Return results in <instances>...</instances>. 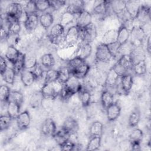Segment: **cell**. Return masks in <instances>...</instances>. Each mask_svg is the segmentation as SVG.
Returning a JSON list of instances; mask_svg holds the SVG:
<instances>
[{"label":"cell","mask_w":151,"mask_h":151,"mask_svg":"<svg viewBox=\"0 0 151 151\" xmlns=\"http://www.w3.org/2000/svg\"><path fill=\"white\" fill-rule=\"evenodd\" d=\"M101 136H90L87 143L86 150H96L101 146Z\"/></svg>","instance_id":"ab89813d"},{"label":"cell","mask_w":151,"mask_h":151,"mask_svg":"<svg viewBox=\"0 0 151 151\" xmlns=\"http://www.w3.org/2000/svg\"><path fill=\"white\" fill-rule=\"evenodd\" d=\"M111 68L113 70L114 73L119 76L122 77L126 74L129 73L124 67H123L117 61L113 65Z\"/></svg>","instance_id":"6f0895ef"},{"label":"cell","mask_w":151,"mask_h":151,"mask_svg":"<svg viewBox=\"0 0 151 151\" xmlns=\"http://www.w3.org/2000/svg\"><path fill=\"white\" fill-rule=\"evenodd\" d=\"M16 74V71L12 67H8L1 76L3 78V80L6 84L12 85L14 83Z\"/></svg>","instance_id":"60d3db41"},{"label":"cell","mask_w":151,"mask_h":151,"mask_svg":"<svg viewBox=\"0 0 151 151\" xmlns=\"http://www.w3.org/2000/svg\"><path fill=\"white\" fill-rule=\"evenodd\" d=\"M106 116L109 121L116 120L120 115L121 107L117 102H113L106 109Z\"/></svg>","instance_id":"5bb4252c"},{"label":"cell","mask_w":151,"mask_h":151,"mask_svg":"<svg viewBox=\"0 0 151 151\" xmlns=\"http://www.w3.org/2000/svg\"><path fill=\"white\" fill-rule=\"evenodd\" d=\"M11 90L6 84H2L0 86V100L1 103H7L9 101Z\"/></svg>","instance_id":"ee69618b"},{"label":"cell","mask_w":151,"mask_h":151,"mask_svg":"<svg viewBox=\"0 0 151 151\" xmlns=\"http://www.w3.org/2000/svg\"><path fill=\"white\" fill-rule=\"evenodd\" d=\"M24 10L27 15L37 13L35 1L31 0L27 2V3L24 5Z\"/></svg>","instance_id":"f907efd6"},{"label":"cell","mask_w":151,"mask_h":151,"mask_svg":"<svg viewBox=\"0 0 151 151\" xmlns=\"http://www.w3.org/2000/svg\"><path fill=\"white\" fill-rule=\"evenodd\" d=\"M133 63L145 60V52L143 46L133 47L130 54Z\"/></svg>","instance_id":"f1b7e54d"},{"label":"cell","mask_w":151,"mask_h":151,"mask_svg":"<svg viewBox=\"0 0 151 151\" xmlns=\"http://www.w3.org/2000/svg\"><path fill=\"white\" fill-rule=\"evenodd\" d=\"M7 68L8 65L6 61V58L1 55L0 57V71L1 76L4 73Z\"/></svg>","instance_id":"6125c7cd"},{"label":"cell","mask_w":151,"mask_h":151,"mask_svg":"<svg viewBox=\"0 0 151 151\" xmlns=\"http://www.w3.org/2000/svg\"><path fill=\"white\" fill-rule=\"evenodd\" d=\"M37 11L45 12L51 8L50 2L48 0H38L35 1Z\"/></svg>","instance_id":"816d5d0a"},{"label":"cell","mask_w":151,"mask_h":151,"mask_svg":"<svg viewBox=\"0 0 151 151\" xmlns=\"http://www.w3.org/2000/svg\"><path fill=\"white\" fill-rule=\"evenodd\" d=\"M79 40L78 28L76 25L69 27L64 36V44L67 46L71 47L74 45Z\"/></svg>","instance_id":"8992f818"},{"label":"cell","mask_w":151,"mask_h":151,"mask_svg":"<svg viewBox=\"0 0 151 151\" xmlns=\"http://www.w3.org/2000/svg\"><path fill=\"white\" fill-rule=\"evenodd\" d=\"M107 46L110 50V53L112 55L113 58L117 57L118 54H119V50L121 45L117 42H116L113 44H109Z\"/></svg>","instance_id":"680465c9"},{"label":"cell","mask_w":151,"mask_h":151,"mask_svg":"<svg viewBox=\"0 0 151 151\" xmlns=\"http://www.w3.org/2000/svg\"><path fill=\"white\" fill-rule=\"evenodd\" d=\"M95 58L99 63H109L112 58V55L110 52L108 46L103 43L99 44L96 49Z\"/></svg>","instance_id":"277c9868"},{"label":"cell","mask_w":151,"mask_h":151,"mask_svg":"<svg viewBox=\"0 0 151 151\" xmlns=\"http://www.w3.org/2000/svg\"><path fill=\"white\" fill-rule=\"evenodd\" d=\"M63 86L71 97L76 94H78L83 87L80 79L72 75L70 78L63 84Z\"/></svg>","instance_id":"5b68a950"},{"label":"cell","mask_w":151,"mask_h":151,"mask_svg":"<svg viewBox=\"0 0 151 151\" xmlns=\"http://www.w3.org/2000/svg\"><path fill=\"white\" fill-rule=\"evenodd\" d=\"M17 127L21 130L27 129L31 123V117L28 111L24 110L21 112L16 118Z\"/></svg>","instance_id":"8fae6325"},{"label":"cell","mask_w":151,"mask_h":151,"mask_svg":"<svg viewBox=\"0 0 151 151\" xmlns=\"http://www.w3.org/2000/svg\"><path fill=\"white\" fill-rule=\"evenodd\" d=\"M141 118L140 109L135 107L129 114L128 119V125L130 127H135L139 124Z\"/></svg>","instance_id":"d4e9b609"},{"label":"cell","mask_w":151,"mask_h":151,"mask_svg":"<svg viewBox=\"0 0 151 151\" xmlns=\"http://www.w3.org/2000/svg\"><path fill=\"white\" fill-rule=\"evenodd\" d=\"M25 54L20 52L19 55L17 58V61L12 65V68L16 71V73H21L24 70V65H25Z\"/></svg>","instance_id":"7bdbcfd3"},{"label":"cell","mask_w":151,"mask_h":151,"mask_svg":"<svg viewBox=\"0 0 151 151\" xmlns=\"http://www.w3.org/2000/svg\"><path fill=\"white\" fill-rule=\"evenodd\" d=\"M9 101H14L21 106L24 101V96L22 93L19 91L12 90L11 92Z\"/></svg>","instance_id":"c3c4849f"},{"label":"cell","mask_w":151,"mask_h":151,"mask_svg":"<svg viewBox=\"0 0 151 151\" xmlns=\"http://www.w3.org/2000/svg\"><path fill=\"white\" fill-rule=\"evenodd\" d=\"M55 58L52 54L47 53L42 55L41 57V64L45 68H51L55 65Z\"/></svg>","instance_id":"f35d334b"},{"label":"cell","mask_w":151,"mask_h":151,"mask_svg":"<svg viewBox=\"0 0 151 151\" xmlns=\"http://www.w3.org/2000/svg\"><path fill=\"white\" fill-rule=\"evenodd\" d=\"M90 70V65L86 63V61L71 71L72 76L76 77L78 79H83L86 77Z\"/></svg>","instance_id":"ac0fdd59"},{"label":"cell","mask_w":151,"mask_h":151,"mask_svg":"<svg viewBox=\"0 0 151 151\" xmlns=\"http://www.w3.org/2000/svg\"><path fill=\"white\" fill-rule=\"evenodd\" d=\"M117 61L128 72L129 71H132L134 63L130 54H124L121 55Z\"/></svg>","instance_id":"1f68e13d"},{"label":"cell","mask_w":151,"mask_h":151,"mask_svg":"<svg viewBox=\"0 0 151 151\" xmlns=\"http://www.w3.org/2000/svg\"><path fill=\"white\" fill-rule=\"evenodd\" d=\"M140 4L136 1H126L125 9L133 20H134L137 17L140 9Z\"/></svg>","instance_id":"d6986e66"},{"label":"cell","mask_w":151,"mask_h":151,"mask_svg":"<svg viewBox=\"0 0 151 151\" xmlns=\"http://www.w3.org/2000/svg\"><path fill=\"white\" fill-rule=\"evenodd\" d=\"M143 137V131L139 129L135 128L132 130V131L129 134V140L130 142H140L142 140Z\"/></svg>","instance_id":"bcb514c9"},{"label":"cell","mask_w":151,"mask_h":151,"mask_svg":"<svg viewBox=\"0 0 151 151\" xmlns=\"http://www.w3.org/2000/svg\"><path fill=\"white\" fill-rule=\"evenodd\" d=\"M133 77L130 73L120 77L119 84L122 91L124 94H128L133 87Z\"/></svg>","instance_id":"7c38bea8"},{"label":"cell","mask_w":151,"mask_h":151,"mask_svg":"<svg viewBox=\"0 0 151 151\" xmlns=\"http://www.w3.org/2000/svg\"><path fill=\"white\" fill-rule=\"evenodd\" d=\"M12 120L13 119L7 114L5 115H1L0 117L1 131L2 132L8 129L9 127Z\"/></svg>","instance_id":"681fc988"},{"label":"cell","mask_w":151,"mask_h":151,"mask_svg":"<svg viewBox=\"0 0 151 151\" xmlns=\"http://www.w3.org/2000/svg\"><path fill=\"white\" fill-rule=\"evenodd\" d=\"M120 78L113 71V70L111 68L106 76V78L105 80V85L107 87L111 88L114 87L115 86L117 85L118 82V80Z\"/></svg>","instance_id":"836d02e7"},{"label":"cell","mask_w":151,"mask_h":151,"mask_svg":"<svg viewBox=\"0 0 151 151\" xmlns=\"http://www.w3.org/2000/svg\"><path fill=\"white\" fill-rule=\"evenodd\" d=\"M61 127L70 135H73L77 133L79 129V125L76 119L69 116L65 119Z\"/></svg>","instance_id":"30bf717a"},{"label":"cell","mask_w":151,"mask_h":151,"mask_svg":"<svg viewBox=\"0 0 151 151\" xmlns=\"http://www.w3.org/2000/svg\"><path fill=\"white\" fill-rule=\"evenodd\" d=\"M44 99V97L41 90L36 91L30 97L29 101V106L32 109H38L42 105Z\"/></svg>","instance_id":"44dd1931"},{"label":"cell","mask_w":151,"mask_h":151,"mask_svg":"<svg viewBox=\"0 0 151 151\" xmlns=\"http://www.w3.org/2000/svg\"><path fill=\"white\" fill-rule=\"evenodd\" d=\"M85 29V40L83 43H89L92 42L97 36V30L96 25L91 22L88 26H87Z\"/></svg>","instance_id":"ffe728a7"},{"label":"cell","mask_w":151,"mask_h":151,"mask_svg":"<svg viewBox=\"0 0 151 151\" xmlns=\"http://www.w3.org/2000/svg\"><path fill=\"white\" fill-rule=\"evenodd\" d=\"M117 42L122 45L128 42L130 37V31L123 24L117 29Z\"/></svg>","instance_id":"4316f807"},{"label":"cell","mask_w":151,"mask_h":151,"mask_svg":"<svg viewBox=\"0 0 151 151\" xmlns=\"http://www.w3.org/2000/svg\"><path fill=\"white\" fill-rule=\"evenodd\" d=\"M84 6V2L83 1H70L67 4L65 11L77 16L85 9Z\"/></svg>","instance_id":"2e32d148"},{"label":"cell","mask_w":151,"mask_h":151,"mask_svg":"<svg viewBox=\"0 0 151 151\" xmlns=\"http://www.w3.org/2000/svg\"><path fill=\"white\" fill-rule=\"evenodd\" d=\"M39 23V16L37 13L27 15L25 21L24 22L25 28L27 31L32 32L36 29Z\"/></svg>","instance_id":"9a60e30c"},{"label":"cell","mask_w":151,"mask_h":151,"mask_svg":"<svg viewBox=\"0 0 151 151\" xmlns=\"http://www.w3.org/2000/svg\"><path fill=\"white\" fill-rule=\"evenodd\" d=\"M146 51L149 54H150L151 51V42H150V35L149 34L148 36L146 37Z\"/></svg>","instance_id":"e7e4bbea"},{"label":"cell","mask_w":151,"mask_h":151,"mask_svg":"<svg viewBox=\"0 0 151 151\" xmlns=\"http://www.w3.org/2000/svg\"><path fill=\"white\" fill-rule=\"evenodd\" d=\"M54 22V17L51 13L46 12L39 16V23L45 29L51 27Z\"/></svg>","instance_id":"83f0119b"},{"label":"cell","mask_w":151,"mask_h":151,"mask_svg":"<svg viewBox=\"0 0 151 151\" xmlns=\"http://www.w3.org/2000/svg\"><path fill=\"white\" fill-rule=\"evenodd\" d=\"M21 106L17 103L9 101L6 104V113L12 119H16L20 112Z\"/></svg>","instance_id":"f546056e"},{"label":"cell","mask_w":151,"mask_h":151,"mask_svg":"<svg viewBox=\"0 0 151 151\" xmlns=\"http://www.w3.org/2000/svg\"><path fill=\"white\" fill-rule=\"evenodd\" d=\"M147 37L142 25H134L130 31V43L133 47L143 46L145 38Z\"/></svg>","instance_id":"3957f363"},{"label":"cell","mask_w":151,"mask_h":151,"mask_svg":"<svg viewBox=\"0 0 151 151\" xmlns=\"http://www.w3.org/2000/svg\"><path fill=\"white\" fill-rule=\"evenodd\" d=\"M41 132L44 136L53 137L57 132V126L54 121L51 118L45 119L41 125Z\"/></svg>","instance_id":"ba28073f"},{"label":"cell","mask_w":151,"mask_h":151,"mask_svg":"<svg viewBox=\"0 0 151 151\" xmlns=\"http://www.w3.org/2000/svg\"><path fill=\"white\" fill-rule=\"evenodd\" d=\"M92 46L89 43H83V44L78 48L76 56L80 58L83 60L86 61L92 53Z\"/></svg>","instance_id":"7402d4cb"},{"label":"cell","mask_w":151,"mask_h":151,"mask_svg":"<svg viewBox=\"0 0 151 151\" xmlns=\"http://www.w3.org/2000/svg\"><path fill=\"white\" fill-rule=\"evenodd\" d=\"M85 108L87 109V114L90 117L94 116L95 114L97 113V106L94 104L90 103L87 107Z\"/></svg>","instance_id":"94428289"},{"label":"cell","mask_w":151,"mask_h":151,"mask_svg":"<svg viewBox=\"0 0 151 151\" xmlns=\"http://www.w3.org/2000/svg\"><path fill=\"white\" fill-rule=\"evenodd\" d=\"M100 99L101 105L103 109H104L105 110L108 106H109L114 102L113 94L108 90H105L103 91L101 94Z\"/></svg>","instance_id":"e575fe53"},{"label":"cell","mask_w":151,"mask_h":151,"mask_svg":"<svg viewBox=\"0 0 151 151\" xmlns=\"http://www.w3.org/2000/svg\"><path fill=\"white\" fill-rule=\"evenodd\" d=\"M65 28L60 23L53 25L50 28L48 38L50 42L55 45L64 43Z\"/></svg>","instance_id":"7a4b0ae2"},{"label":"cell","mask_w":151,"mask_h":151,"mask_svg":"<svg viewBox=\"0 0 151 151\" xmlns=\"http://www.w3.org/2000/svg\"><path fill=\"white\" fill-rule=\"evenodd\" d=\"M117 29H110L107 30L103 35L102 42L107 45L117 42Z\"/></svg>","instance_id":"484cf974"},{"label":"cell","mask_w":151,"mask_h":151,"mask_svg":"<svg viewBox=\"0 0 151 151\" xmlns=\"http://www.w3.org/2000/svg\"><path fill=\"white\" fill-rule=\"evenodd\" d=\"M59 75L58 70L55 69L50 68L45 71L44 75V83H48L54 82L58 80Z\"/></svg>","instance_id":"74e56055"},{"label":"cell","mask_w":151,"mask_h":151,"mask_svg":"<svg viewBox=\"0 0 151 151\" xmlns=\"http://www.w3.org/2000/svg\"><path fill=\"white\" fill-rule=\"evenodd\" d=\"M51 8L54 10H58L63 6H65L67 2L64 1H50Z\"/></svg>","instance_id":"91938a15"},{"label":"cell","mask_w":151,"mask_h":151,"mask_svg":"<svg viewBox=\"0 0 151 151\" xmlns=\"http://www.w3.org/2000/svg\"><path fill=\"white\" fill-rule=\"evenodd\" d=\"M31 70L33 73L36 80H39L42 77H44L45 71L42 69V66L40 63H38Z\"/></svg>","instance_id":"11a10c76"},{"label":"cell","mask_w":151,"mask_h":151,"mask_svg":"<svg viewBox=\"0 0 151 151\" xmlns=\"http://www.w3.org/2000/svg\"><path fill=\"white\" fill-rule=\"evenodd\" d=\"M92 22V14L86 9L77 16L76 25L78 28H86Z\"/></svg>","instance_id":"4fadbf2b"},{"label":"cell","mask_w":151,"mask_h":151,"mask_svg":"<svg viewBox=\"0 0 151 151\" xmlns=\"http://www.w3.org/2000/svg\"><path fill=\"white\" fill-rule=\"evenodd\" d=\"M62 86L63 84L56 81L52 83H44L40 90L44 99H54L60 94Z\"/></svg>","instance_id":"6da1fadb"},{"label":"cell","mask_w":151,"mask_h":151,"mask_svg":"<svg viewBox=\"0 0 151 151\" xmlns=\"http://www.w3.org/2000/svg\"><path fill=\"white\" fill-rule=\"evenodd\" d=\"M132 71L137 76L145 75L147 72V65L145 60H140L134 63Z\"/></svg>","instance_id":"8d00e7d4"},{"label":"cell","mask_w":151,"mask_h":151,"mask_svg":"<svg viewBox=\"0 0 151 151\" xmlns=\"http://www.w3.org/2000/svg\"><path fill=\"white\" fill-rule=\"evenodd\" d=\"M103 130V125L99 121L93 122L90 126L89 133L90 136H101Z\"/></svg>","instance_id":"d590c367"},{"label":"cell","mask_w":151,"mask_h":151,"mask_svg":"<svg viewBox=\"0 0 151 151\" xmlns=\"http://www.w3.org/2000/svg\"><path fill=\"white\" fill-rule=\"evenodd\" d=\"M21 80L25 87H29L33 84L36 80L31 70L24 69L20 73Z\"/></svg>","instance_id":"cb8c5ba5"},{"label":"cell","mask_w":151,"mask_h":151,"mask_svg":"<svg viewBox=\"0 0 151 151\" xmlns=\"http://www.w3.org/2000/svg\"><path fill=\"white\" fill-rule=\"evenodd\" d=\"M37 63L38 62L35 57H34L32 55H29V56L25 55L24 69L31 70L36 65Z\"/></svg>","instance_id":"db71d44e"},{"label":"cell","mask_w":151,"mask_h":151,"mask_svg":"<svg viewBox=\"0 0 151 151\" xmlns=\"http://www.w3.org/2000/svg\"><path fill=\"white\" fill-rule=\"evenodd\" d=\"M135 19L142 24H147L150 19V6L147 4H140V9Z\"/></svg>","instance_id":"9c48e42d"},{"label":"cell","mask_w":151,"mask_h":151,"mask_svg":"<svg viewBox=\"0 0 151 151\" xmlns=\"http://www.w3.org/2000/svg\"><path fill=\"white\" fill-rule=\"evenodd\" d=\"M70 134L64 130L62 127L60 130H57L56 133L53 136V138L55 140V142L58 143V145H60L67 140L69 139L70 137Z\"/></svg>","instance_id":"b9f144b4"},{"label":"cell","mask_w":151,"mask_h":151,"mask_svg":"<svg viewBox=\"0 0 151 151\" xmlns=\"http://www.w3.org/2000/svg\"><path fill=\"white\" fill-rule=\"evenodd\" d=\"M59 75L58 78V81L61 84H64L71 76V72L67 67H63L58 70Z\"/></svg>","instance_id":"f6af8a7d"},{"label":"cell","mask_w":151,"mask_h":151,"mask_svg":"<svg viewBox=\"0 0 151 151\" xmlns=\"http://www.w3.org/2000/svg\"><path fill=\"white\" fill-rule=\"evenodd\" d=\"M24 13V6L18 2H11L8 4L5 11L6 15L17 18L18 21Z\"/></svg>","instance_id":"52a82bcc"},{"label":"cell","mask_w":151,"mask_h":151,"mask_svg":"<svg viewBox=\"0 0 151 151\" xmlns=\"http://www.w3.org/2000/svg\"><path fill=\"white\" fill-rule=\"evenodd\" d=\"M109 4L111 12L116 15H119L125 10V1H109Z\"/></svg>","instance_id":"4dcf8cb0"},{"label":"cell","mask_w":151,"mask_h":151,"mask_svg":"<svg viewBox=\"0 0 151 151\" xmlns=\"http://www.w3.org/2000/svg\"><path fill=\"white\" fill-rule=\"evenodd\" d=\"M111 11L109 1H103L96 4L93 8V12L95 15L104 16Z\"/></svg>","instance_id":"e0dca14e"},{"label":"cell","mask_w":151,"mask_h":151,"mask_svg":"<svg viewBox=\"0 0 151 151\" xmlns=\"http://www.w3.org/2000/svg\"><path fill=\"white\" fill-rule=\"evenodd\" d=\"M131 149L133 150H140V142H130Z\"/></svg>","instance_id":"be15d7a7"},{"label":"cell","mask_w":151,"mask_h":151,"mask_svg":"<svg viewBox=\"0 0 151 151\" xmlns=\"http://www.w3.org/2000/svg\"><path fill=\"white\" fill-rule=\"evenodd\" d=\"M76 145V144L74 142H73L72 140H71L69 139L59 146H60L61 150L71 151V150H75Z\"/></svg>","instance_id":"9f6ffc18"},{"label":"cell","mask_w":151,"mask_h":151,"mask_svg":"<svg viewBox=\"0 0 151 151\" xmlns=\"http://www.w3.org/2000/svg\"><path fill=\"white\" fill-rule=\"evenodd\" d=\"M78 94L80 103L83 107L85 108L91 103V94L88 90L82 87L81 90L78 93Z\"/></svg>","instance_id":"d6a6232c"},{"label":"cell","mask_w":151,"mask_h":151,"mask_svg":"<svg viewBox=\"0 0 151 151\" xmlns=\"http://www.w3.org/2000/svg\"><path fill=\"white\" fill-rule=\"evenodd\" d=\"M76 17V15H74L70 13L69 12H67L65 11L61 15L60 24H61L63 26L65 27V25L71 23L74 20Z\"/></svg>","instance_id":"7dc6e473"},{"label":"cell","mask_w":151,"mask_h":151,"mask_svg":"<svg viewBox=\"0 0 151 151\" xmlns=\"http://www.w3.org/2000/svg\"><path fill=\"white\" fill-rule=\"evenodd\" d=\"M19 54L20 51L14 45H9L5 51V58L13 65L18 58Z\"/></svg>","instance_id":"603a6c76"},{"label":"cell","mask_w":151,"mask_h":151,"mask_svg":"<svg viewBox=\"0 0 151 151\" xmlns=\"http://www.w3.org/2000/svg\"><path fill=\"white\" fill-rule=\"evenodd\" d=\"M85 61H86L83 60L80 58L76 56L68 61L67 67L69 68L70 71H71L78 66H79L80 65H81V64L84 63Z\"/></svg>","instance_id":"f5cc1de1"}]
</instances>
